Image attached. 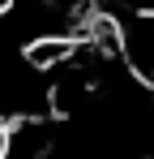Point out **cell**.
Here are the masks:
<instances>
[{
	"mask_svg": "<svg viewBox=\"0 0 154 159\" xmlns=\"http://www.w3.org/2000/svg\"><path fill=\"white\" fill-rule=\"evenodd\" d=\"M73 52H77V39H73V34H39V39L26 43L22 60L30 65V69H39V73H51V69L69 65Z\"/></svg>",
	"mask_w": 154,
	"mask_h": 159,
	"instance_id": "1",
	"label": "cell"
}]
</instances>
